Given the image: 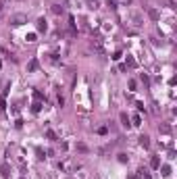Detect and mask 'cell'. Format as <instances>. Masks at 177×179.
I'll list each match as a JSON object with an SVG mask.
<instances>
[{
  "label": "cell",
  "instance_id": "20",
  "mask_svg": "<svg viewBox=\"0 0 177 179\" xmlns=\"http://www.w3.org/2000/svg\"><path fill=\"white\" fill-rule=\"evenodd\" d=\"M2 9H4V2H2V0H0V11H2Z\"/></svg>",
  "mask_w": 177,
  "mask_h": 179
},
{
  "label": "cell",
  "instance_id": "15",
  "mask_svg": "<svg viewBox=\"0 0 177 179\" xmlns=\"http://www.w3.org/2000/svg\"><path fill=\"white\" fill-rule=\"evenodd\" d=\"M35 69H38V60H31L29 63V71H35Z\"/></svg>",
  "mask_w": 177,
  "mask_h": 179
},
{
  "label": "cell",
  "instance_id": "13",
  "mask_svg": "<svg viewBox=\"0 0 177 179\" xmlns=\"http://www.w3.org/2000/svg\"><path fill=\"white\" fill-rule=\"evenodd\" d=\"M106 4H108V9H117V0H106Z\"/></svg>",
  "mask_w": 177,
  "mask_h": 179
},
{
  "label": "cell",
  "instance_id": "6",
  "mask_svg": "<svg viewBox=\"0 0 177 179\" xmlns=\"http://www.w3.org/2000/svg\"><path fill=\"white\" fill-rule=\"evenodd\" d=\"M48 25H46V19H38V31H46Z\"/></svg>",
  "mask_w": 177,
  "mask_h": 179
},
{
  "label": "cell",
  "instance_id": "1",
  "mask_svg": "<svg viewBox=\"0 0 177 179\" xmlns=\"http://www.w3.org/2000/svg\"><path fill=\"white\" fill-rule=\"evenodd\" d=\"M75 167H77V163H75L73 158H65V160H60L59 163V169L63 171V173H71Z\"/></svg>",
  "mask_w": 177,
  "mask_h": 179
},
{
  "label": "cell",
  "instance_id": "5",
  "mask_svg": "<svg viewBox=\"0 0 177 179\" xmlns=\"http://www.w3.org/2000/svg\"><path fill=\"white\" fill-rule=\"evenodd\" d=\"M131 21H133L135 27H140V25H142V17L138 15V13H131Z\"/></svg>",
  "mask_w": 177,
  "mask_h": 179
},
{
  "label": "cell",
  "instance_id": "21",
  "mask_svg": "<svg viewBox=\"0 0 177 179\" xmlns=\"http://www.w3.org/2000/svg\"><path fill=\"white\" fill-rule=\"evenodd\" d=\"M127 179H135V175H129V177H127Z\"/></svg>",
  "mask_w": 177,
  "mask_h": 179
},
{
  "label": "cell",
  "instance_id": "16",
  "mask_svg": "<svg viewBox=\"0 0 177 179\" xmlns=\"http://www.w3.org/2000/svg\"><path fill=\"white\" fill-rule=\"evenodd\" d=\"M129 158H127V154H119V163H127Z\"/></svg>",
  "mask_w": 177,
  "mask_h": 179
},
{
  "label": "cell",
  "instance_id": "17",
  "mask_svg": "<svg viewBox=\"0 0 177 179\" xmlns=\"http://www.w3.org/2000/svg\"><path fill=\"white\" fill-rule=\"evenodd\" d=\"M52 11H54V13H63V6H60V4H54Z\"/></svg>",
  "mask_w": 177,
  "mask_h": 179
},
{
  "label": "cell",
  "instance_id": "19",
  "mask_svg": "<svg viewBox=\"0 0 177 179\" xmlns=\"http://www.w3.org/2000/svg\"><path fill=\"white\" fill-rule=\"evenodd\" d=\"M140 121H142L140 115H135V117H133V125H140Z\"/></svg>",
  "mask_w": 177,
  "mask_h": 179
},
{
  "label": "cell",
  "instance_id": "9",
  "mask_svg": "<svg viewBox=\"0 0 177 179\" xmlns=\"http://www.w3.org/2000/svg\"><path fill=\"white\" fill-rule=\"evenodd\" d=\"M138 177H140V179H152V177H150V173H148L146 169H140V171H138Z\"/></svg>",
  "mask_w": 177,
  "mask_h": 179
},
{
  "label": "cell",
  "instance_id": "4",
  "mask_svg": "<svg viewBox=\"0 0 177 179\" xmlns=\"http://www.w3.org/2000/svg\"><path fill=\"white\" fill-rule=\"evenodd\" d=\"M0 175H2V179H9L11 177V167L9 165H2L0 167Z\"/></svg>",
  "mask_w": 177,
  "mask_h": 179
},
{
  "label": "cell",
  "instance_id": "8",
  "mask_svg": "<svg viewBox=\"0 0 177 179\" xmlns=\"http://www.w3.org/2000/svg\"><path fill=\"white\" fill-rule=\"evenodd\" d=\"M150 167H152V169H161V158H158V156H152V160H150Z\"/></svg>",
  "mask_w": 177,
  "mask_h": 179
},
{
  "label": "cell",
  "instance_id": "3",
  "mask_svg": "<svg viewBox=\"0 0 177 179\" xmlns=\"http://www.w3.org/2000/svg\"><path fill=\"white\" fill-rule=\"evenodd\" d=\"M148 17H150L152 21H158V19H161V13L156 11V9H152V6H148Z\"/></svg>",
  "mask_w": 177,
  "mask_h": 179
},
{
  "label": "cell",
  "instance_id": "11",
  "mask_svg": "<svg viewBox=\"0 0 177 179\" xmlns=\"http://www.w3.org/2000/svg\"><path fill=\"white\" fill-rule=\"evenodd\" d=\"M161 171H163V177H169V175H171V167H169V165H163Z\"/></svg>",
  "mask_w": 177,
  "mask_h": 179
},
{
  "label": "cell",
  "instance_id": "10",
  "mask_svg": "<svg viewBox=\"0 0 177 179\" xmlns=\"http://www.w3.org/2000/svg\"><path fill=\"white\" fill-rule=\"evenodd\" d=\"M121 125H123V127H127V129H129V117H127V115H125V113H121Z\"/></svg>",
  "mask_w": 177,
  "mask_h": 179
},
{
  "label": "cell",
  "instance_id": "7",
  "mask_svg": "<svg viewBox=\"0 0 177 179\" xmlns=\"http://www.w3.org/2000/svg\"><path fill=\"white\" fill-rule=\"evenodd\" d=\"M140 146L142 148H148V146H150V138H148V135H142L140 138Z\"/></svg>",
  "mask_w": 177,
  "mask_h": 179
},
{
  "label": "cell",
  "instance_id": "14",
  "mask_svg": "<svg viewBox=\"0 0 177 179\" xmlns=\"http://www.w3.org/2000/svg\"><path fill=\"white\" fill-rule=\"evenodd\" d=\"M77 150H79V152H88V146H85V144H77Z\"/></svg>",
  "mask_w": 177,
  "mask_h": 179
},
{
  "label": "cell",
  "instance_id": "2",
  "mask_svg": "<svg viewBox=\"0 0 177 179\" xmlns=\"http://www.w3.org/2000/svg\"><path fill=\"white\" fill-rule=\"evenodd\" d=\"M9 23H11L13 27H19V25L27 23V15H23V13H17V15H13V17H11V21H9Z\"/></svg>",
  "mask_w": 177,
  "mask_h": 179
},
{
  "label": "cell",
  "instance_id": "18",
  "mask_svg": "<svg viewBox=\"0 0 177 179\" xmlns=\"http://www.w3.org/2000/svg\"><path fill=\"white\" fill-rule=\"evenodd\" d=\"M161 131H163V133H169V131H171V127H169V125H163V127H161Z\"/></svg>",
  "mask_w": 177,
  "mask_h": 179
},
{
  "label": "cell",
  "instance_id": "22",
  "mask_svg": "<svg viewBox=\"0 0 177 179\" xmlns=\"http://www.w3.org/2000/svg\"><path fill=\"white\" fill-rule=\"evenodd\" d=\"M21 179H25V177H21Z\"/></svg>",
  "mask_w": 177,
  "mask_h": 179
},
{
  "label": "cell",
  "instance_id": "12",
  "mask_svg": "<svg viewBox=\"0 0 177 179\" xmlns=\"http://www.w3.org/2000/svg\"><path fill=\"white\" fill-rule=\"evenodd\" d=\"M46 135H48V140H52V142L56 140V133H54V131H50V129L46 131Z\"/></svg>",
  "mask_w": 177,
  "mask_h": 179
}]
</instances>
